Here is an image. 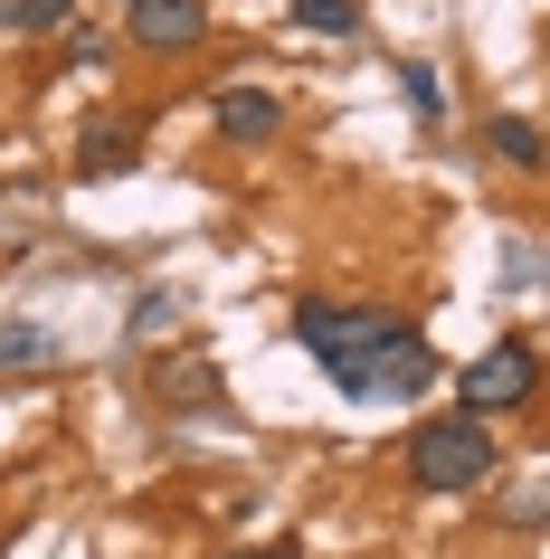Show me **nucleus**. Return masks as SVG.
<instances>
[{"mask_svg": "<svg viewBox=\"0 0 550 559\" xmlns=\"http://www.w3.org/2000/svg\"><path fill=\"white\" fill-rule=\"evenodd\" d=\"M294 342H304L332 380H351L371 352L399 342V313H379V304H304V313H294Z\"/></svg>", "mask_w": 550, "mask_h": 559, "instance_id": "obj_1", "label": "nucleus"}, {"mask_svg": "<svg viewBox=\"0 0 550 559\" xmlns=\"http://www.w3.org/2000/svg\"><path fill=\"white\" fill-rule=\"evenodd\" d=\"M493 465H503V455H493L484 417H436V427H418V445H408V474H418L428 493H465V484H484Z\"/></svg>", "mask_w": 550, "mask_h": 559, "instance_id": "obj_2", "label": "nucleus"}, {"mask_svg": "<svg viewBox=\"0 0 550 559\" xmlns=\"http://www.w3.org/2000/svg\"><path fill=\"white\" fill-rule=\"evenodd\" d=\"M531 380H541V360H531V342H493L475 370H465V417H493V408H522L531 399Z\"/></svg>", "mask_w": 550, "mask_h": 559, "instance_id": "obj_3", "label": "nucleus"}, {"mask_svg": "<svg viewBox=\"0 0 550 559\" xmlns=\"http://www.w3.org/2000/svg\"><path fill=\"white\" fill-rule=\"evenodd\" d=\"M428 380H436L428 342H418V332H399V342H389V352H371L342 389H351V399H408V389H428Z\"/></svg>", "mask_w": 550, "mask_h": 559, "instance_id": "obj_4", "label": "nucleus"}, {"mask_svg": "<svg viewBox=\"0 0 550 559\" xmlns=\"http://www.w3.org/2000/svg\"><path fill=\"white\" fill-rule=\"evenodd\" d=\"M200 29H209L200 0H133V38H143V48H162V58H172V48H190Z\"/></svg>", "mask_w": 550, "mask_h": 559, "instance_id": "obj_5", "label": "nucleus"}, {"mask_svg": "<svg viewBox=\"0 0 550 559\" xmlns=\"http://www.w3.org/2000/svg\"><path fill=\"white\" fill-rule=\"evenodd\" d=\"M276 115H285V105H276L266 86H229V95H219V133H237V143L276 133Z\"/></svg>", "mask_w": 550, "mask_h": 559, "instance_id": "obj_6", "label": "nucleus"}, {"mask_svg": "<svg viewBox=\"0 0 550 559\" xmlns=\"http://www.w3.org/2000/svg\"><path fill=\"white\" fill-rule=\"evenodd\" d=\"M115 171H133V133L124 123H95L86 143H77V180H115Z\"/></svg>", "mask_w": 550, "mask_h": 559, "instance_id": "obj_7", "label": "nucleus"}, {"mask_svg": "<svg viewBox=\"0 0 550 559\" xmlns=\"http://www.w3.org/2000/svg\"><path fill=\"white\" fill-rule=\"evenodd\" d=\"M484 143L503 152L513 171H541V123H531V115H493V133H484Z\"/></svg>", "mask_w": 550, "mask_h": 559, "instance_id": "obj_8", "label": "nucleus"}, {"mask_svg": "<svg viewBox=\"0 0 550 559\" xmlns=\"http://www.w3.org/2000/svg\"><path fill=\"white\" fill-rule=\"evenodd\" d=\"M294 20H304V29H332V38H351V29H361V0H294Z\"/></svg>", "mask_w": 550, "mask_h": 559, "instance_id": "obj_9", "label": "nucleus"}, {"mask_svg": "<svg viewBox=\"0 0 550 559\" xmlns=\"http://www.w3.org/2000/svg\"><path fill=\"white\" fill-rule=\"evenodd\" d=\"M0 20H10V29H58V20H67V0H0Z\"/></svg>", "mask_w": 550, "mask_h": 559, "instance_id": "obj_10", "label": "nucleus"}, {"mask_svg": "<svg viewBox=\"0 0 550 559\" xmlns=\"http://www.w3.org/2000/svg\"><path fill=\"white\" fill-rule=\"evenodd\" d=\"M10 360H48V332L38 323H0V370H10Z\"/></svg>", "mask_w": 550, "mask_h": 559, "instance_id": "obj_11", "label": "nucleus"}, {"mask_svg": "<svg viewBox=\"0 0 550 559\" xmlns=\"http://www.w3.org/2000/svg\"><path fill=\"white\" fill-rule=\"evenodd\" d=\"M399 86H408V105H418V115H428V123H436V105H446V95H436V67H408Z\"/></svg>", "mask_w": 550, "mask_h": 559, "instance_id": "obj_12", "label": "nucleus"}, {"mask_svg": "<svg viewBox=\"0 0 550 559\" xmlns=\"http://www.w3.org/2000/svg\"><path fill=\"white\" fill-rule=\"evenodd\" d=\"M237 559H304V550H285V540H276V550H237Z\"/></svg>", "mask_w": 550, "mask_h": 559, "instance_id": "obj_13", "label": "nucleus"}]
</instances>
